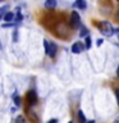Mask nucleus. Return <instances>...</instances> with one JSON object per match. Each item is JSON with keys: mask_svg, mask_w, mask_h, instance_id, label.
Masks as SVG:
<instances>
[{"mask_svg": "<svg viewBox=\"0 0 119 123\" xmlns=\"http://www.w3.org/2000/svg\"><path fill=\"white\" fill-rule=\"evenodd\" d=\"M97 27H99L100 32H101L104 36H106V37L113 36L114 28H113V26H111V23L106 22V21H102V22H100L99 25H97Z\"/></svg>", "mask_w": 119, "mask_h": 123, "instance_id": "obj_1", "label": "nucleus"}, {"mask_svg": "<svg viewBox=\"0 0 119 123\" xmlns=\"http://www.w3.org/2000/svg\"><path fill=\"white\" fill-rule=\"evenodd\" d=\"M44 48H45L46 54H48L50 58L55 56V53H56V45L55 44H53V42H49L48 40H45L44 41Z\"/></svg>", "mask_w": 119, "mask_h": 123, "instance_id": "obj_2", "label": "nucleus"}, {"mask_svg": "<svg viewBox=\"0 0 119 123\" xmlns=\"http://www.w3.org/2000/svg\"><path fill=\"white\" fill-rule=\"evenodd\" d=\"M71 25L73 28H76V27H78L81 25V17L79 14L77 13V12H72L71 14Z\"/></svg>", "mask_w": 119, "mask_h": 123, "instance_id": "obj_3", "label": "nucleus"}, {"mask_svg": "<svg viewBox=\"0 0 119 123\" xmlns=\"http://www.w3.org/2000/svg\"><path fill=\"white\" fill-rule=\"evenodd\" d=\"M27 100H28L30 105H33V104H36L37 101V95L35 91H30L28 94H27Z\"/></svg>", "mask_w": 119, "mask_h": 123, "instance_id": "obj_4", "label": "nucleus"}, {"mask_svg": "<svg viewBox=\"0 0 119 123\" xmlns=\"http://www.w3.org/2000/svg\"><path fill=\"white\" fill-rule=\"evenodd\" d=\"M82 51H83V46L81 42H76V44L72 45V53L73 54H79Z\"/></svg>", "mask_w": 119, "mask_h": 123, "instance_id": "obj_5", "label": "nucleus"}, {"mask_svg": "<svg viewBox=\"0 0 119 123\" xmlns=\"http://www.w3.org/2000/svg\"><path fill=\"white\" fill-rule=\"evenodd\" d=\"M73 6H74V8H79V9H86L87 4H86V1H82V0H78V1L73 3Z\"/></svg>", "mask_w": 119, "mask_h": 123, "instance_id": "obj_6", "label": "nucleus"}, {"mask_svg": "<svg viewBox=\"0 0 119 123\" xmlns=\"http://www.w3.org/2000/svg\"><path fill=\"white\" fill-rule=\"evenodd\" d=\"M56 1L55 0H50V1H45V8H49V9H53V8L56 6Z\"/></svg>", "mask_w": 119, "mask_h": 123, "instance_id": "obj_7", "label": "nucleus"}, {"mask_svg": "<svg viewBox=\"0 0 119 123\" xmlns=\"http://www.w3.org/2000/svg\"><path fill=\"white\" fill-rule=\"evenodd\" d=\"M13 19H14V13H12V12H9V13H6L4 15V21H6V22H12Z\"/></svg>", "mask_w": 119, "mask_h": 123, "instance_id": "obj_8", "label": "nucleus"}, {"mask_svg": "<svg viewBox=\"0 0 119 123\" xmlns=\"http://www.w3.org/2000/svg\"><path fill=\"white\" fill-rule=\"evenodd\" d=\"M78 119H79V123H86V118H84V115H83V111L82 110H78Z\"/></svg>", "mask_w": 119, "mask_h": 123, "instance_id": "obj_9", "label": "nucleus"}, {"mask_svg": "<svg viewBox=\"0 0 119 123\" xmlns=\"http://www.w3.org/2000/svg\"><path fill=\"white\" fill-rule=\"evenodd\" d=\"M81 37H84L86 36L87 37V35H88V30L86 28V27H81Z\"/></svg>", "mask_w": 119, "mask_h": 123, "instance_id": "obj_10", "label": "nucleus"}, {"mask_svg": "<svg viewBox=\"0 0 119 123\" xmlns=\"http://www.w3.org/2000/svg\"><path fill=\"white\" fill-rule=\"evenodd\" d=\"M13 100L15 101V104H17V105H21V98H19L17 94H14V95H13Z\"/></svg>", "mask_w": 119, "mask_h": 123, "instance_id": "obj_11", "label": "nucleus"}, {"mask_svg": "<svg viewBox=\"0 0 119 123\" xmlns=\"http://www.w3.org/2000/svg\"><path fill=\"white\" fill-rule=\"evenodd\" d=\"M15 123H26L24 118L22 117V115H18L17 118H15Z\"/></svg>", "mask_w": 119, "mask_h": 123, "instance_id": "obj_12", "label": "nucleus"}, {"mask_svg": "<svg viewBox=\"0 0 119 123\" xmlns=\"http://www.w3.org/2000/svg\"><path fill=\"white\" fill-rule=\"evenodd\" d=\"M91 48V37L87 36L86 37V49H90Z\"/></svg>", "mask_w": 119, "mask_h": 123, "instance_id": "obj_13", "label": "nucleus"}, {"mask_svg": "<svg viewBox=\"0 0 119 123\" xmlns=\"http://www.w3.org/2000/svg\"><path fill=\"white\" fill-rule=\"evenodd\" d=\"M8 9V5H5L4 8H0V15H1L3 13H5V10Z\"/></svg>", "mask_w": 119, "mask_h": 123, "instance_id": "obj_14", "label": "nucleus"}, {"mask_svg": "<svg viewBox=\"0 0 119 123\" xmlns=\"http://www.w3.org/2000/svg\"><path fill=\"white\" fill-rule=\"evenodd\" d=\"M115 95H117V101H118V105H119V90H115Z\"/></svg>", "mask_w": 119, "mask_h": 123, "instance_id": "obj_15", "label": "nucleus"}, {"mask_svg": "<svg viewBox=\"0 0 119 123\" xmlns=\"http://www.w3.org/2000/svg\"><path fill=\"white\" fill-rule=\"evenodd\" d=\"M48 123H58V119H50Z\"/></svg>", "mask_w": 119, "mask_h": 123, "instance_id": "obj_16", "label": "nucleus"}, {"mask_svg": "<svg viewBox=\"0 0 119 123\" xmlns=\"http://www.w3.org/2000/svg\"><path fill=\"white\" fill-rule=\"evenodd\" d=\"M101 44H102V38H99V40H97V45L100 46Z\"/></svg>", "mask_w": 119, "mask_h": 123, "instance_id": "obj_17", "label": "nucleus"}, {"mask_svg": "<svg viewBox=\"0 0 119 123\" xmlns=\"http://www.w3.org/2000/svg\"><path fill=\"white\" fill-rule=\"evenodd\" d=\"M114 123H119V117H117V118H115V121H114Z\"/></svg>", "mask_w": 119, "mask_h": 123, "instance_id": "obj_18", "label": "nucleus"}, {"mask_svg": "<svg viewBox=\"0 0 119 123\" xmlns=\"http://www.w3.org/2000/svg\"><path fill=\"white\" fill-rule=\"evenodd\" d=\"M117 18H118V19H119V9H118V10H117Z\"/></svg>", "mask_w": 119, "mask_h": 123, "instance_id": "obj_19", "label": "nucleus"}, {"mask_svg": "<svg viewBox=\"0 0 119 123\" xmlns=\"http://www.w3.org/2000/svg\"><path fill=\"white\" fill-rule=\"evenodd\" d=\"M117 76H119V65H118V69H117Z\"/></svg>", "mask_w": 119, "mask_h": 123, "instance_id": "obj_20", "label": "nucleus"}, {"mask_svg": "<svg viewBox=\"0 0 119 123\" xmlns=\"http://www.w3.org/2000/svg\"><path fill=\"white\" fill-rule=\"evenodd\" d=\"M86 123H95L94 121H88V122H86Z\"/></svg>", "mask_w": 119, "mask_h": 123, "instance_id": "obj_21", "label": "nucleus"}, {"mask_svg": "<svg viewBox=\"0 0 119 123\" xmlns=\"http://www.w3.org/2000/svg\"><path fill=\"white\" fill-rule=\"evenodd\" d=\"M0 49H1V44H0Z\"/></svg>", "mask_w": 119, "mask_h": 123, "instance_id": "obj_22", "label": "nucleus"}, {"mask_svg": "<svg viewBox=\"0 0 119 123\" xmlns=\"http://www.w3.org/2000/svg\"><path fill=\"white\" fill-rule=\"evenodd\" d=\"M69 123H72V122H69Z\"/></svg>", "mask_w": 119, "mask_h": 123, "instance_id": "obj_23", "label": "nucleus"}]
</instances>
